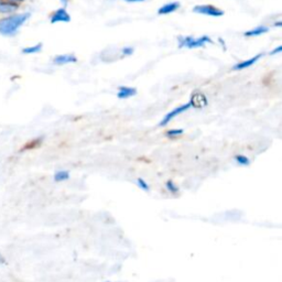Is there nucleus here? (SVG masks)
Masks as SVG:
<instances>
[{"mask_svg": "<svg viewBox=\"0 0 282 282\" xmlns=\"http://www.w3.org/2000/svg\"><path fill=\"white\" fill-rule=\"evenodd\" d=\"M235 161L239 164V166H244V167L249 166V164H251V160H249L247 157L243 156V155L235 156Z\"/></svg>", "mask_w": 282, "mask_h": 282, "instance_id": "obj_16", "label": "nucleus"}, {"mask_svg": "<svg viewBox=\"0 0 282 282\" xmlns=\"http://www.w3.org/2000/svg\"><path fill=\"white\" fill-rule=\"evenodd\" d=\"M281 26H282L281 21H277V23H275V27H281Z\"/></svg>", "mask_w": 282, "mask_h": 282, "instance_id": "obj_25", "label": "nucleus"}, {"mask_svg": "<svg viewBox=\"0 0 282 282\" xmlns=\"http://www.w3.org/2000/svg\"><path fill=\"white\" fill-rule=\"evenodd\" d=\"M183 129H170V130L167 131V136L169 138H175V137H180L181 135H183Z\"/></svg>", "mask_w": 282, "mask_h": 282, "instance_id": "obj_17", "label": "nucleus"}, {"mask_svg": "<svg viewBox=\"0 0 282 282\" xmlns=\"http://www.w3.org/2000/svg\"><path fill=\"white\" fill-rule=\"evenodd\" d=\"M137 184H138V187L141 188V190H143L146 192H148L149 188H149V184L146 182V181H144L143 179H141V178L137 180Z\"/></svg>", "mask_w": 282, "mask_h": 282, "instance_id": "obj_18", "label": "nucleus"}, {"mask_svg": "<svg viewBox=\"0 0 282 282\" xmlns=\"http://www.w3.org/2000/svg\"><path fill=\"white\" fill-rule=\"evenodd\" d=\"M7 261L5 259V257H3L1 253H0V265H6Z\"/></svg>", "mask_w": 282, "mask_h": 282, "instance_id": "obj_21", "label": "nucleus"}, {"mask_svg": "<svg viewBox=\"0 0 282 282\" xmlns=\"http://www.w3.org/2000/svg\"><path fill=\"white\" fill-rule=\"evenodd\" d=\"M179 49L182 47H188V49H199V47H203L208 43H213L212 39L208 35H203L200 38H193V37H180L179 38Z\"/></svg>", "mask_w": 282, "mask_h": 282, "instance_id": "obj_2", "label": "nucleus"}, {"mask_svg": "<svg viewBox=\"0 0 282 282\" xmlns=\"http://www.w3.org/2000/svg\"><path fill=\"white\" fill-rule=\"evenodd\" d=\"M188 103H190L191 107L202 108L207 105V98L203 93H194Z\"/></svg>", "mask_w": 282, "mask_h": 282, "instance_id": "obj_8", "label": "nucleus"}, {"mask_svg": "<svg viewBox=\"0 0 282 282\" xmlns=\"http://www.w3.org/2000/svg\"><path fill=\"white\" fill-rule=\"evenodd\" d=\"M193 13L197 15H204L208 16V17H215L219 18L224 16V11L220 10L219 8L212 5H197L193 8Z\"/></svg>", "mask_w": 282, "mask_h": 282, "instance_id": "obj_3", "label": "nucleus"}, {"mask_svg": "<svg viewBox=\"0 0 282 282\" xmlns=\"http://www.w3.org/2000/svg\"><path fill=\"white\" fill-rule=\"evenodd\" d=\"M41 50H42V44L41 43H38V44H35V46L23 47V49H22V53L23 54L30 55V54L39 53V52H41Z\"/></svg>", "mask_w": 282, "mask_h": 282, "instance_id": "obj_13", "label": "nucleus"}, {"mask_svg": "<svg viewBox=\"0 0 282 282\" xmlns=\"http://www.w3.org/2000/svg\"><path fill=\"white\" fill-rule=\"evenodd\" d=\"M30 13L14 14L0 18V34L3 37H14L18 33L20 28L30 19Z\"/></svg>", "mask_w": 282, "mask_h": 282, "instance_id": "obj_1", "label": "nucleus"}, {"mask_svg": "<svg viewBox=\"0 0 282 282\" xmlns=\"http://www.w3.org/2000/svg\"><path fill=\"white\" fill-rule=\"evenodd\" d=\"M282 51V46H279L278 47H276L275 50H272V51H270V55H276L278 53H280V52Z\"/></svg>", "mask_w": 282, "mask_h": 282, "instance_id": "obj_20", "label": "nucleus"}, {"mask_svg": "<svg viewBox=\"0 0 282 282\" xmlns=\"http://www.w3.org/2000/svg\"><path fill=\"white\" fill-rule=\"evenodd\" d=\"M263 56H264V53H260V54H257L255 56H252V58H251V59L245 60V61H241L239 63H237V64H235V65L233 66V70L234 71H241V70H245V68H247V67H251L256 62L259 61V60L263 58Z\"/></svg>", "mask_w": 282, "mask_h": 282, "instance_id": "obj_7", "label": "nucleus"}, {"mask_svg": "<svg viewBox=\"0 0 282 282\" xmlns=\"http://www.w3.org/2000/svg\"><path fill=\"white\" fill-rule=\"evenodd\" d=\"M124 1L129 2V3H135V2H143L144 0H124Z\"/></svg>", "mask_w": 282, "mask_h": 282, "instance_id": "obj_22", "label": "nucleus"}, {"mask_svg": "<svg viewBox=\"0 0 282 282\" xmlns=\"http://www.w3.org/2000/svg\"><path fill=\"white\" fill-rule=\"evenodd\" d=\"M269 31V28L266 27V26H259L257 28H253L251 30H248L246 31L244 35L247 38H253V37H259V35L264 34V33H267Z\"/></svg>", "mask_w": 282, "mask_h": 282, "instance_id": "obj_12", "label": "nucleus"}, {"mask_svg": "<svg viewBox=\"0 0 282 282\" xmlns=\"http://www.w3.org/2000/svg\"><path fill=\"white\" fill-rule=\"evenodd\" d=\"M166 188L167 190L171 193V194H178L179 193V188L172 180H169L166 183Z\"/></svg>", "mask_w": 282, "mask_h": 282, "instance_id": "obj_15", "label": "nucleus"}, {"mask_svg": "<svg viewBox=\"0 0 282 282\" xmlns=\"http://www.w3.org/2000/svg\"><path fill=\"white\" fill-rule=\"evenodd\" d=\"M64 6H67V3H68V0H60Z\"/></svg>", "mask_w": 282, "mask_h": 282, "instance_id": "obj_24", "label": "nucleus"}, {"mask_svg": "<svg viewBox=\"0 0 282 282\" xmlns=\"http://www.w3.org/2000/svg\"><path fill=\"white\" fill-rule=\"evenodd\" d=\"M70 179V172L65 170H61L55 172L54 174V181L55 182H63V181H66Z\"/></svg>", "mask_w": 282, "mask_h": 282, "instance_id": "obj_14", "label": "nucleus"}, {"mask_svg": "<svg viewBox=\"0 0 282 282\" xmlns=\"http://www.w3.org/2000/svg\"><path fill=\"white\" fill-rule=\"evenodd\" d=\"M10 1H14L16 3H18V5H20V3L23 2V1H26V0H10Z\"/></svg>", "mask_w": 282, "mask_h": 282, "instance_id": "obj_23", "label": "nucleus"}, {"mask_svg": "<svg viewBox=\"0 0 282 282\" xmlns=\"http://www.w3.org/2000/svg\"><path fill=\"white\" fill-rule=\"evenodd\" d=\"M123 54L124 55H126V56H129V55H131L132 53H134V47H123Z\"/></svg>", "mask_w": 282, "mask_h": 282, "instance_id": "obj_19", "label": "nucleus"}, {"mask_svg": "<svg viewBox=\"0 0 282 282\" xmlns=\"http://www.w3.org/2000/svg\"><path fill=\"white\" fill-rule=\"evenodd\" d=\"M70 21H71V16L68 15L65 8H59V9L55 10L50 17V22L52 23V25H55V23H59V22L67 23Z\"/></svg>", "mask_w": 282, "mask_h": 282, "instance_id": "obj_6", "label": "nucleus"}, {"mask_svg": "<svg viewBox=\"0 0 282 282\" xmlns=\"http://www.w3.org/2000/svg\"><path fill=\"white\" fill-rule=\"evenodd\" d=\"M20 5L14 1H10V0H0V15H1L2 17L17 14Z\"/></svg>", "mask_w": 282, "mask_h": 282, "instance_id": "obj_5", "label": "nucleus"}, {"mask_svg": "<svg viewBox=\"0 0 282 282\" xmlns=\"http://www.w3.org/2000/svg\"><path fill=\"white\" fill-rule=\"evenodd\" d=\"M78 62V58L73 54H61V55H56L53 59V63L55 65H66V64L75 63Z\"/></svg>", "mask_w": 282, "mask_h": 282, "instance_id": "obj_9", "label": "nucleus"}, {"mask_svg": "<svg viewBox=\"0 0 282 282\" xmlns=\"http://www.w3.org/2000/svg\"><path fill=\"white\" fill-rule=\"evenodd\" d=\"M180 2L178 1H173V2H168L164 3L162 7H160L158 9V15L160 16H166L173 14L174 11H176L180 8Z\"/></svg>", "mask_w": 282, "mask_h": 282, "instance_id": "obj_10", "label": "nucleus"}, {"mask_svg": "<svg viewBox=\"0 0 282 282\" xmlns=\"http://www.w3.org/2000/svg\"><path fill=\"white\" fill-rule=\"evenodd\" d=\"M190 108H191L190 103H187V104H183V105H181V106L174 108V110H170L166 116L163 117L162 119H161L159 126L160 127H166V126H168V124L171 123L172 120L175 118V117H178L179 115L183 114V112L188 110H190Z\"/></svg>", "mask_w": 282, "mask_h": 282, "instance_id": "obj_4", "label": "nucleus"}, {"mask_svg": "<svg viewBox=\"0 0 282 282\" xmlns=\"http://www.w3.org/2000/svg\"><path fill=\"white\" fill-rule=\"evenodd\" d=\"M137 94V90L135 87H128V86H120L118 88V93H117V97L119 99H127L130 98L132 96Z\"/></svg>", "mask_w": 282, "mask_h": 282, "instance_id": "obj_11", "label": "nucleus"}]
</instances>
